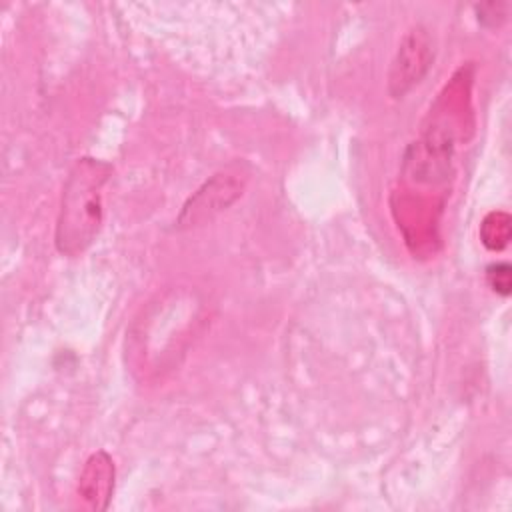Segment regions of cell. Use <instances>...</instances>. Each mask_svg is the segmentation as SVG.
<instances>
[{
	"instance_id": "cell-1",
	"label": "cell",
	"mask_w": 512,
	"mask_h": 512,
	"mask_svg": "<svg viewBox=\"0 0 512 512\" xmlns=\"http://www.w3.org/2000/svg\"><path fill=\"white\" fill-rule=\"evenodd\" d=\"M112 176V166L96 158H78L62 190L56 220V248L64 256L86 252L100 234L104 220L102 190Z\"/></svg>"
},
{
	"instance_id": "cell-2",
	"label": "cell",
	"mask_w": 512,
	"mask_h": 512,
	"mask_svg": "<svg viewBox=\"0 0 512 512\" xmlns=\"http://www.w3.org/2000/svg\"><path fill=\"white\" fill-rule=\"evenodd\" d=\"M434 60V46L424 26L410 28L390 62L388 94L398 100L404 98L430 70Z\"/></svg>"
},
{
	"instance_id": "cell-3",
	"label": "cell",
	"mask_w": 512,
	"mask_h": 512,
	"mask_svg": "<svg viewBox=\"0 0 512 512\" xmlns=\"http://www.w3.org/2000/svg\"><path fill=\"white\" fill-rule=\"evenodd\" d=\"M242 190L244 178H238V174H214L208 182H204L202 188L196 190V194L188 198L178 216V226L192 228L210 220L212 216L234 204L240 198Z\"/></svg>"
},
{
	"instance_id": "cell-4",
	"label": "cell",
	"mask_w": 512,
	"mask_h": 512,
	"mask_svg": "<svg viewBox=\"0 0 512 512\" xmlns=\"http://www.w3.org/2000/svg\"><path fill=\"white\" fill-rule=\"evenodd\" d=\"M114 476L116 468L106 450H96L86 460L80 480H78V496L94 508V510H106L114 492Z\"/></svg>"
},
{
	"instance_id": "cell-5",
	"label": "cell",
	"mask_w": 512,
	"mask_h": 512,
	"mask_svg": "<svg viewBox=\"0 0 512 512\" xmlns=\"http://www.w3.org/2000/svg\"><path fill=\"white\" fill-rule=\"evenodd\" d=\"M474 8L478 12V22L482 26L496 28V26H500L506 20L510 4L508 2H498V4L496 2H488V4H476Z\"/></svg>"
},
{
	"instance_id": "cell-6",
	"label": "cell",
	"mask_w": 512,
	"mask_h": 512,
	"mask_svg": "<svg viewBox=\"0 0 512 512\" xmlns=\"http://www.w3.org/2000/svg\"><path fill=\"white\" fill-rule=\"evenodd\" d=\"M486 276H488V284L492 286V290H496L502 296L510 294V266L506 262L492 264L488 268Z\"/></svg>"
}]
</instances>
